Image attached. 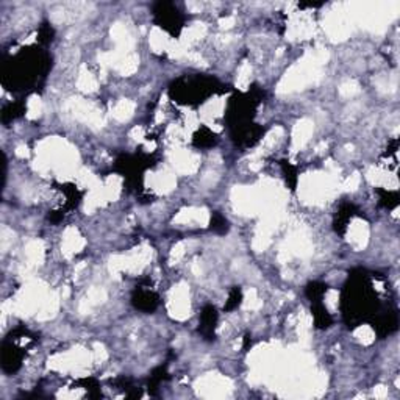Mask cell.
<instances>
[{
  "label": "cell",
  "mask_w": 400,
  "mask_h": 400,
  "mask_svg": "<svg viewBox=\"0 0 400 400\" xmlns=\"http://www.w3.org/2000/svg\"><path fill=\"white\" fill-rule=\"evenodd\" d=\"M21 359L22 353L19 352V349H16L13 344L3 343V350H2V366L5 371L13 372L21 366Z\"/></svg>",
  "instance_id": "cell-3"
},
{
  "label": "cell",
  "mask_w": 400,
  "mask_h": 400,
  "mask_svg": "<svg viewBox=\"0 0 400 400\" xmlns=\"http://www.w3.org/2000/svg\"><path fill=\"white\" fill-rule=\"evenodd\" d=\"M216 319H217L216 309L213 306H206L202 313V330H209V333H211L216 324Z\"/></svg>",
  "instance_id": "cell-5"
},
{
  "label": "cell",
  "mask_w": 400,
  "mask_h": 400,
  "mask_svg": "<svg viewBox=\"0 0 400 400\" xmlns=\"http://www.w3.org/2000/svg\"><path fill=\"white\" fill-rule=\"evenodd\" d=\"M21 109H22V105L19 103H9L3 108V113H2V121L3 122H8L11 121V119L17 117L21 114Z\"/></svg>",
  "instance_id": "cell-7"
},
{
  "label": "cell",
  "mask_w": 400,
  "mask_h": 400,
  "mask_svg": "<svg viewBox=\"0 0 400 400\" xmlns=\"http://www.w3.org/2000/svg\"><path fill=\"white\" fill-rule=\"evenodd\" d=\"M52 36H53V30L50 25L44 24L41 28H39V41L41 43H49L52 41Z\"/></svg>",
  "instance_id": "cell-8"
},
{
  "label": "cell",
  "mask_w": 400,
  "mask_h": 400,
  "mask_svg": "<svg viewBox=\"0 0 400 400\" xmlns=\"http://www.w3.org/2000/svg\"><path fill=\"white\" fill-rule=\"evenodd\" d=\"M46 59L38 50L28 49L19 53L14 59H11V64H5L3 72V83H13L19 88H27L36 82L39 69L46 66Z\"/></svg>",
  "instance_id": "cell-1"
},
{
  "label": "cell",
  "mask_w": 400,
  "mask_h": 400,
  "mask_svg": "<svg viewBox=\"0 0 400 400\" xmlns=\"http://www.w3.org/2000/svg\"><path fill=\"white\" fill-rule=\"evenodd\" d=\"M213 224H214V225H213L214 230H217L219 227H221V232H225V230H227V221H225V219H222V217L216 216V217H214V221H213Z\"/></svg>",
  "instance_id": "cell-9"
},
{
  "label": "cell",
  "mask_w": 400,
  "mask_h": 400,
  "mask_svg": "<svg viewBox=\"0 0 400 400\" xmlns=\"http://www.w3.org/2000/svg\"><path fill=\"white\" fill-rule=\"evenodd\" d=\"M133 302L138 308L150 311V309H153L156 306V297L149 291H139L138 296L133 297Z\"/></svg>",
  "instance_id": "cell-4"
},
{
  "label": "cell",
  "mask_w": 400,
  "mask_h": 400,
  "mask_svg": "<svg viewBox=\"0 0 400 400\" xmlns=\"http://www.w3.org/2000/svg\"><path fill=\"white\" fill-rule=\"evenodd\" d=\"M155 19L159 24V27H163L166 32L177 35L182 28V16L180 11L172 5L167 2H159L153 8Z\"/></svg>",
  "instance_id": "cell-2"
},
{
  "label": "cell",
  "mask_w": 400,
  "mask_h": 400,
  "mask_svg": "<svg viewBox=\"0 0 400 400\" xmlns=\"http://www.w3.org/2000/svg\"><path fill=\"white\" fill-rule=\"evenodd\" d=\"M314 321L317 327H328L332 319H330V314L327 313V309H324V306H316L314 309Z\"/></svg>",
  "instance_id": "cell-6"
}]
</instances>
